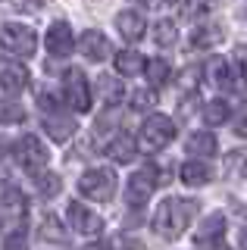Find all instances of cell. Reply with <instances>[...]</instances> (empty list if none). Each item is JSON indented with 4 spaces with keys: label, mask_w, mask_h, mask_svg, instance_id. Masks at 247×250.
Masks as SVG:
<instances>
[{
    "label": "cell",
    "mask_w": 247,
    "mask_h": 250,
    "mask_svg": "<svg viewBox=\"0 0 247 250\" xmlns=\"http://www.w3.org/2000/svg\"><path fill=\"white\" fill-rule=\"evenodd\" d=\"M41 238H47V241H57V244H63L66 241V229L60 225V219L57 216H44L41 219Z\"/></svg>",
    "instance_id": "obj_27"
},
{
    "label": "cell",
    "mask_w": 247,
    "mask_h": 250,
    "mask_svg": "<svg viewBox=\"0 0 247 250\" xmlns=\"http://www.w3.org/2000/svg\"><path fill=\"white\" fill-rule=\"evenodd\" d=\"M238 244H241V250H247V229H241V238H238Z\"/></svg>",
    "instance_id": "obj_39"
},
{
    "label": "cell",
    "mask_w": 247,
    "mask_h": 250,
    "mask_svg": "<svg viewBox=\"0 0 247 250\" xmlns=\"http://www.w3.org/2000/svg\"><path fill=\"white\" fill-rule=\"evenodd\" d=\"M3 250H28V244H25V234H22V231L6 234V244H3Z\"/></svg>",
    "instance_id": "obj_35"
},
{
    "label": "cell",
    "mask_w": 247,
    "mask_h": 250,
    "mask_svg": "<svg viewBox=\"0 0 247 250\" xmlns=\"http://www.w3.org/2000/svg\"><path fill=\"white\" fill-rule=\"evenodd\" d=\"M144 72H147L153 88H163V84L169 82V75H172V69H169V62L163 57H157V60H147V62H144Z\"/></svg>",
    "instance_id": "obj_24"
},
{
    "label": "cell",
    "mask_w": 247,
    "mask_h": 250,
    "mask_svg": "<svg viewBox=\"0 0 247 250\" xmlns=\"http://www.w3.org/2000/svg\"><path fill=\"white\" fill-rule=\"evenodd\" d=\"M38 104H41L44 109H47V113H57V106H60V97H53L50 91H41V94H38Z\"/></svg>",
    "instance_id": "obj_37"
},
{
    "label": "cell",
    "mask_w": 247,
    "mask_h": 250,
    "mask_svg": "<svg viewBox=\"0 0 247 250\" xmlns=\"http://www.w3.org/2000/svg\"><path fill=\"white\" fill-rule=\"evenodd\" d=\"M141 3H147V0H141Z\"/></svg>",
    "instance_id": "obj_41"
},
{
    "label": "cell",
    "mask_w": 247,
    "mask_h": 250,
    "mask_svg": "<svg viewBox=\"0 0 247 250\" xmlns=\"http://www.w3.org/2000/svg\"><path fill=\"white\" fill-rule=\"evenodd\" d=\"M94 91H97V97L103 100L106 106H116L122 97H125V88H122V82L116 75H100L94 82Z\"/></svg>",
    "instance_id": "obj_17"
},
{
    "label": "cell",
    "mask_w": 247,
    "mask_h": 250,
    "mask_svg": "<svg viewBox=\"0 0 247 250\" xmlns=\"http://www.w3.org/2000/svg\"><path fill=\"white\" fill-rule=\"evenodd\" d=\"M0 88L6 94H19L28 88V69L22 62H0Z\"/></svg>",
    "instance_id": "obj_11"
},
{
    "label": "cell",
    "mask_w": 247,
    "mask_h": 250,
    "mask_svg": "<svg viewBox=\"0 0 247 250\" xmlns=\"http://www.w3.org/2000/svg\"><path fill=\"white\" fill-rule=\"evenodd\" d=\"M144 62H147V60H144L138 50H119V53H116V72H119V75H125V78L141 75Z\"/></svg>",
    "instance_id": "obj_19"
},
{
    "label": "cell",
    "mask_w": 247,
    "mask_h": 250,
    "mask_svg": "<svg viewBox=\"0 0 247 250\" xmlns=\"http://www.w3.org/2000/svg\"><path fill=\"white\" fill-rule=\"evenodd\" d=\"M213 6V0H185L182 3V16L185 19H200V16H206Z\"/></svg>",
    "instance_id": "obj_31"
},
{
    "label": "cell",
    "mask_w": 247,
    "mask_h": 250,
    "mask_svg": "<svg viewBox=\"0 0 247 250\" xmlns=\"http://www.w3.org/2000/svg\"><path fill=\"white\" fill-rule=\"evenodd\" d=\"M13 153H16V163L25 172H41L44 166H47V160H50V153H47V147L41 144L35 135H25V138H19L16 141V147H13Z\"/></svg>",
    "instance_id": "obj_4"
},
{
    "label": "cell",
    "mask_w": 247,
    "mask_h": 250,
    "mask_svg": "<svg viewBox=\"0 0 247 250\" xmlns=\"http://www.w3.org/2000/svg\"><path fill=\"white\" fill-rule=\"evenodd\" d=\"M197 213V200H185V197H169L157 207L153 213V229L157 234H163L166 241H175L182 238L185 229H188L191 216Z\"/></svg>",
    "instance_id": "obj_1"
},
{
    "label": "cell",
    "mask_w": 247,
    "mask_h": 250,
    "mask_svg": "<svg viewBox=\"0 0 247 250\" xmlns=\"http://www.w3.org/2000/svg\"><path fill=\"white\" fill-rule=\"evenodd\" d=\"M66 216H69V225L79 234H100V229H103V219L94 209H88L84 203H69Z\"/></svg>",
    "instance_id": "obj_9"
},
{
    "label": "cell",
    "mask_w": 247,
    "mask_h": 250,
    "mask_svg": "<svg viewBox=\"0 0 247 250\" xmlns=\"http://www.w3.org/2000/svg\"><path fill=\"white\" fill-rule=\"evenodd\" d=\"M75 128H79L75 119H69V116H63V113H47V119H44V131H47L53 141H60V144L72 138Z\"/></svg>",
    "instance_id": "obj_15"
},
{
    "label": "cell",
    "mask_w": 247,
    "mask_h": 250,
    "mask_svg": "<svg viewBox=\"0 0 247 250\" xmlns=\"http://www.w3.org/2000/svg\"><path fill=\"white\" fill-rule=\"evenodd\" d=\"M197 82H200V69H194V66H188V69L182 72V78H179L182 91H194V88H197Z\"/></svg>",
    "instance_id": "obj_33"
},
{
    "label": "cell",
    "mask_w": 247,
    "mask_h": 250,
    "mask_svg": "<svg viewBox=\"0 0 247 250\" xmlns=\"http://www.w3.org/2000/svg\"><path fill=\"white\" fill-rule=\"evenodd\" d=\"M35 188H38V194H41V197H57L60 188H63V182H60L57 172H38Z\"/></svg>",
    "instance_id": "obj_25"
},
{
    "label": "cell",
    "mask_w": 247,
    "mask_h": 250,
    "mask_svg": "<svg viewBox=\"0 0 247 250\" xmlns=\"http://www.w3.org/2000/svg\"><path fill=\"white\" fill-rule=\"evenodd\" d=\"M41 3H44V0H19L22 10H28V6H41Z\"/></svg>",
    "instance_id": "obj_38"
},
{
    "label": "cell",
    "mask_w": 247,
    "mask_h": 250,
    "mask_svg": "<svg viewBox=\"0 0 247 250\" xmlns=\"http://www.w3.org/2000/svg\"><path fill=\"white\" fill-rule=\"evenodd\" d=\"M22 222H25V200H22L19 191L6 194V213H3V231H22Z\"/></svg>",
    "instance_id": "obj_13"
},
{
    "label": "cell",
    "mask_w": 247,
    "mask_h": 250,
    "mask_svg": "<svg viewBox=\"0 0 247 250\" xmlns=\"http://www.w3.org/2000/svg\"><path fill=\"white\" fill-rule=\"evenodd\" d=\"M228 119V104L226 100H210V104L204 106V122L206 125H222Z\"/></svg>",
    "instance_id": "obj_28"
},
{
    "label": "cell",
    "mask_w": 247,
    "mask_h": 250,
    "mask_svg": "<svg viewBox=\"0 0 247 250\" xmlns=\"http://www.w3.org/2000/svg\"><path fill=\"white\" fill-rule=\"evenodd\" d=\"M116 28L125 41H141L144 38V16L135 13V10H122L116 13Z\"/></svg>",
    "instance_id": "obj_14"
},
{
    "label": "cell",
    "mask_w": 247,
    "mask_h": 250,
    "mask_svg": "<svg viewBox=\"0 0 247 250\" xmlns=\"http://www.w3.org/2000/svg\"><path fill=\"white\" fill-rule=\"evenodd\" d=\"M79 191L91 200H110L116 191V172L113 169H88L79 178Z\"/></svg>",
    "instance_id": "obj_3"
},
{
    "label": "cell",
    "mask_w": 247,
    "mask_h": 250,
    "mask_svg": "<svg viewBox=\"0 0 247 250\" xmlns=\"http://www.w3.org/2000/svg\"><path fill=\"white\" fill-rule=\"evenodd\" d=\"M66 104L75 109V113H88L91 109V84H88V78L82 75V69H69L66 72Z\"/></svg>",
    "instance_id": "obj_6"
},
{
    "label": "cell",
    "mask_w": 247,
    "mask_h": 250,
    "mask_svg": "<svg viewBox=\"0 0 247 250\" xmlns=\"http://www.w3.org/2000/svg\"><path fill=\"white\" fill-rule=\"evenodd\" d=\"M206 82L216 84V88H235V82H231V69H228V62L222 57H210V60H206Z\"/></svg>",
    "instance_id": "obj_18"
},
{
    "label": "cell",
    "mask_w": 247,
    "mask_h": 250,
    "mask_svg": "<svg viewBox=\"0 0 247 250\" xmlns=\"http://www.w3.org/2000/svg\"><path fill=\"white\" fill-rule=\"evenodd\" d=\"M172 138H175V122L169 119V116L153 113V116L144 119V125H141V147L144 150L157 153V150H163Z\"/></svg>",
    "instance_id": "obj_2"
},
{
    "label": "cell",
    "mask_w": 247,
    "mask_h": 250,
    "mask_svg": "<svg viewBox=\"0 0 247 250\" xmlns=\"http://www.w3.org/2000/svg\"><path fill=\"white\" fill-rule=\"evenodd\" d=\"M82 250H106V247H100V244H84Z\"/></svg>",
    "instance_id": "obj_40"
},
{
    "label": "cell",
    "mask_w": 247,
    "mask_h": 250,
    "mask_svg": "<svg viewBox=\"0 0 247 250\" xmlns=\"http://www.w3.org/2000/svg\"><path fill=\"white\" fill-rule=\"evenodd\" d=\"M210 178H213V169L204 160H188L182 166V182L188 188H204V185H210Z\"/></svg>",
    "instance_id": "obj_16"
},
{
    "label": "cell",
    "mask_w": 247,
    "mask_h": 250,
    "mask_svg": "<svg viewBox=\"0 0 247 250\" xmlns=\"http://www.w3.org/2000/svg\"><path fill=\"white\" fill-rule=\"evenodd\" d=\"M157 106V91L153 88H141V91H132V109L135 113H147V109Z\"/></svg>",
    "instance_id": "obj_30"
},
{
    "label": "cell",
    "mask_w": 247,
    "mask_h": 250,
    "mask_svg": "<svg viewBox=\"0 0 247 250\" xmlns=\"http://www.w3.org/2000/svg\"><path fill=\"white\" fill-rule=\"evenodd\" d=\"M188 153L200 156V160L213 156L216 153V135L213 131H194V135L188 138Z\"/></svg>",
    "instance_id": "obj_21"
},
{
    "label": "cell",
    "mask_w": 247,
    "mask_h": 250,
    "mask_svg": "<svg viewBox=\"0 0 247 250\" xmlns=\"http://www.w3.org/2000/svg\"><path fill=\"white\" fill-rule=\"evenodd\" d=\"M222 169H226V178H231V182L244 178V172H247V147H241V150H228L226 160H222Z\"/></svg>",
    "instance_id": "obj_22"
},
{
    "label": "cell",
    "mask_w": 247,
    "mask_h": 250,
    "mask_svg": "<svg viewBox=\"0 0 247 250\" xmlns=\"http://www.w3.org/2000/svg\"><path fill=\"white\" fill-rule=\"evenodd\" d=\"M79 50H82V57H84V60H91V62H103V60L113 53V47H110V41H106L103 31L88 28V31H84V35L79 38Z\"/></svg>",
    "instance_id": "obj_10"
},
{
    "label": "cell",
    "mask_w": 247,
    "mask_h": 250,
    "mask_svg": "<svg viewBox=\"0 0 247 250\" xmlns=\"http://www.w3.org/2000/svg\"><path fill=\"white\" fill-rule=\"evenodd\" d=\"M25 119V109L16 100H0V125H16Z\"/></svg>",
    "instance_id": "obj_29"
},
{
    "label": "cell",
    "mask_w": 247,
    "mask_h": 250,
    "mask_svg": "<svg viewBox=\"0 0 247 250\" xmlns=\"http://www.w3.org/2000/svg\"><path fill=\"white\" fill-rule=\"evenodd\" d=\"M135 153H138L135 138H128V135H113V141H110V156H113L116 163H132Z\"/></svg>",
    "instance_id": "obj_20"
},
{
    "label": "cell",
    "mask_w": 247,
    "mask_h": 250,
    "mask_svg": "<svg viewBox=\"0 0 247 250\" xmlns=\"http://www.w3.org/2000/svg\"><path fill=\"white\" fill-rule=\"evenodd\" d=\"M153 41H157L160 47H172L175 41H179V28H175L172 19H160L157 28H153Z\"/></svg>",
    "instance_id": "obj_26"
},
{
    "label": "cell",
    "mask_w": 247,
    "mask_h": 250,
    "mask_svg": "<svg viewBox=\"0 0 247 250\" xmlns=\"http://www.w3.org/2000/svg\"><path fill=\"white\" fill-rule=\"evenodd\" d=\"M226 234V216H219V213H213V216H206L204 222H200V229L194 231V244L197 247H210L216 244V241Z\"/></svg>",
    "instance_id": "obj_12"
},
{
    "label": "cell",
    "mask_w": 247,
    "mask_h": 250,
    "mask_svg": "<svg viewBox=\"0 0 247 250\" xmlns=\"http://www.w3.org/2000/svg\"><path fill=\"white\" fill-rule=\"evenodd\" d=\"M0 44L10 53H16V57H32L38 47V35L28 25H22V22H10L0 31Z\"/></svg>",
    "instance_id": "obj_5"
},
{
    "label": "cell",
    "mask_w": 247,
    "mask_h": 250,
    "mask_svg": "<svg viewBox=\"0 0 247 250\" xmlns=\"http://www.w3.org/2000/svg\"><path fill=\"white\" fill-rule=\"evenodd\" d=\"M169 3H175V0H169Z\"/></svg>",
    "instance_id": "obj_42"
},
{
    "label": "cell",
    "mask_w": 247,
    "mask_h": 250,
    "mask_svg": "<svg viewBox=\"0 0 247 250\" xmlns=\"http://www.w3.org/2000/svg\"><path fill=\"white\" fill-rule=\"evenodd\" d=\"M235 72H238V78H241V84H247V47H238L235 50Z\"/></svg>",
    "instance_id": "obj_34"
},
{
    "label": "cell",
    "mask_w": 247,
    "mask_h": 250,
    "mask_svg": "<svg viewBox=\"0 0 247 250\" xmlns=\"http://www.w3.org/2000/svg\"><path fill=\"white\" fill-rule=\"evenodd\" d=\"M141 247H144L141 241H132V238H125V234L113 238V250H141Z\"/></svg>",
    "instance_id": "obj_36"
},
{
    "label": "cell",
    "mask_w": 247,
    "mask_h": 250,
    "mask_svg": "<svg viewBox=\"0 0 247 250\" xmlns=\"http://www.w3.org/2000/svg\"><path fill=\"white\" fill-rule=\"evenodd\" d=\"M44 47H47L50 57H69V53L75 50V38H72L69 22H63V19L53 22L47 28V35H44Z\"/></svg>",
    "instance_id": "obj_7"
},
{
    "label": "cell",
    "mask_w": 247,
    "mask_h": 250,
    "mask_svg": "<svg viewBox=\"0 0 247 250\" xmlns=\"http://www.w3.org/2000/svg\"><path fill=\"white\" fill-rule=\"evenodd\" d=\"M222 41V28L219 25H200L191 31V47H197V50H206V47L219 44Z\"/></svg>",
    "instance_id": "obj_23"
},
{
    "label": "cell",
    "mask_w": 247,
    "mask_h": 250,
    "mask_svg": "<svg viewBox=\"0 0 247 250\" xmlns=\"http://www.w3.org/2000/svg\"><path fill=\"white\" fill-rule=\"evenodd\" d=\"M153 188H157V178H153V166H144L141 172H135V175L128 178L125 200L132 203V207H141V203H147V197L153 194Z\"/></svg>",
    "instance_id": "obj_8"
},
{
    "label": "cell",
    "mask_w": 247,
    "mask_h": 250,
    "mask_svg": "<svg viewBox=\"0 0 247 250\" xmlns=\"http://www.w3.org/2000/svg\"><path fill=\"white\" fill-rule=\"evenodd\" d=\"M235 135H241V138H247V97L241 100V106H238V113H235Z\"/></svg>",
    "instance_id": "obj_32"
}]
</instances>
